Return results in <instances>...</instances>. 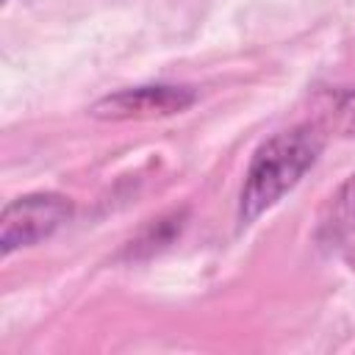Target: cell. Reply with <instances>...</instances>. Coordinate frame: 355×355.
<instances>
[{
  "mask_svg": "<svg viewBox=\"0 0 355 355\" xmlns=\"http://www.w3.org/2000/svg\"><path fill=\"white\" fill-rule=\"evenodd\" d=\"M324 147V133L313 125H297L266 139L244 175L239 194V219L241 225L255 222L272 205H277L316 164Z\"/></svg>",
  "mask_w": 355,
  "mask_h": 355,
  "instance_id": "cell-1",
  "label": "cell"
},
{
  "mask_svg": "<svg viewBox=\"0 0 355 355\" xmlns=\"http://www.w3.org/2000/svg\"><path fill=\"white\" fill-rule=\"evenodd\" d=\"M72 200L58 191H33L11 200L0 214V252L11 255L50 239L72 216Z\"/></svg>",
  "mask_w": 355,
  "mask_h": 355,
  "instance_id": "cell-2",
  "label": "cell"
},
{
  "mask_svg": "<svg viewBox=\"0 0 355 355\" xmlns=\"http://www.w3.org/2000/svg\"><path fill=\"white\" fill-rule=\"evenodd\" d=\"M324 230L336 244H355V175L336 191Z\"/></svg>",
  "mask_w": 355,
  "mask_h": 355,
  "instance_id": "cell-4",
  "label": "cell"
},
{
  "mask_svg": "<svg viewBox=\"0 0 355 355\" xmlns=\"http://www.w3.org/2000/svg\"><path fill=\"white\" fill-rule=\"evenodd\" d=\"M336 119L347 136H355V92L341 94V100L336 105Z\"/></svg>",
  "mask_w": 355,
  "mask_h": 355,
  "instance_id": "cell-6",
  "label": "cell"
},
{
  "mask_svg": "<svg viewBox=\"0 0 355 355\" xmlns=\"http://www.w3.org/2000/svg\"><path fill=\"white\" fill-rule=\"evenodd\" d=\"M180 227H183V211L180 214L175 211V214L161 216V219H153L141 230V236L136 241H130V255H141V250H147L144 255H153L155 250L172 244V239L180 233Z\"/></svg>",
  "mask_w": 355,
  "mask_h": 355,
  "instance_id": "cell-5",
  "label": "cell"
},
{
  "mask_svg": "<svg viewBox=\"0 0 355 355\" xmlns=\"http://www.w3.org/2000/svg\"><path fill=\"white\" fill-rule=\"evenodd\" d=\"M197 103V92L191 86H172V83H150V86H130L114 94L100 97L89 114L105 122H128V119H161L175 116Z\"/></svg>",
  "mask_w": 355,
  "mask_h": 355,
  "instance_id": "cell-3",
  "label": "cell"
}]
</instances>
